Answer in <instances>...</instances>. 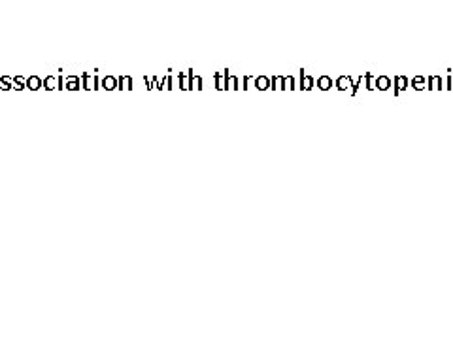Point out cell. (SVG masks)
I'll use <instances>...</instances> for the list:
<instances>
[{"label": "cell", "instance_id": "cell-1", "mask_svg": "<svg viewBox=\"0 0 453 340\" xmlns=\"http://www.w3.org/2000/svg\"><path fill=\"white\" fill-rule=\"evenodd\" d=\"M389 85H391V80H389V78H386V76H381V78H378V80H376V88H378V89H381V91L389 89Z\"/></svg>", "mask_w": 453, "mask_h": 340}, {"label": "cell", "instance_id": "cell-2", "mask_svg": "<svg viewBox=\"0 0 453 340\" xmlns=\"http://www.w3.org/2000/svg\"><path fill=\"white\" fill-rule=\"evenodd\" d=\"M336 85H338V89H340V91H346V89H349V88H351V80H349V78H346V76H342V78H340V80L336 81Z\"/></svg>", "mask_w": 453, "mask_h": 340}, {"label": "cell", "instance_id": "cell-3", "mask_svg": "<svg viewBox=\"0 0 453 340\" xmlns=\"http://www.w3.org/2000/svg\"><path fill=\"white\" fill-rule=\"evenodd\" d=\"M318 85H319V88H321L323 91H327V89L331 88V85H333V81H331L329 76H323V78L318 80Z\"/></svg>", "mask_w": 453, "mask_h": 340}, {"label": "cell", "instance_id": "cell-4", "mask_svg": "<svg viewBox=\"0 0 453 340\" xmlns=\"http://www.w3.org/2000/svg\"><path fill=\"white\" fill-rule=\"evenodd\" d=\"M406 85H408L406 78H403V76H399V78H396V93H401V91H404V89H406Z\"/></svg>", "mask_w": 453, "mask_h": 340}, {"label": "cell", "instance_id": "cell-5", "mask_svg": "<svg viewBox=\"0 0 453 340\" xmlns=\"http://www.w3.org/2000/svg\"><path fill=\"white\" fill-rule=\"evenodd\" d=\"M412 85H414V89H418V91H421L423 88H427V83H425V80H423L421 76H418V78L412 81Z\"/></svg>", "mask_w": 453, "mask_h": 340}, {"label": "cell", "instance_id": "cell-6", "mask_svg": "<svg viewBox=\"0 0 453 340\" xmlns=\"http://www.w3.org/2000/svg\"><path fill=\"white\" fill-rule=\"evenodd\" d=\"M311 85H314V81H311V78L304 76V78H303V88H304V89H311Z\"/></svg>", "mask_w": 453, "mask_h": 340}, {"label": "cell", "instance_id": "cell-7", "mask_svg": "<svg viewBox=\"0 0 453 340\" xmlns=\"http://www.w3.org/2000/svg\"><path fill=\"white\" fill-rule=\"evenodd\" d=\"M429 88H441V78L433 76V78H431V83H429Z\"/></svg>", "mask_w": 453, "mask_h": 340}, {"label": "cell", "instance_id": "cell-8", "mask_svg": "<svg viewBox=\"0 0 453 340\" xmlns=\"http://www.w3.org/2000/svg\"><path fill=\"white\" fill-rule=\"evenodd\" d=\"M257 85H259V89H266L268 88V80L266 78H259Z\"/></svg>", "mask_w": 453, "mask_h": 340}]
</instances>
